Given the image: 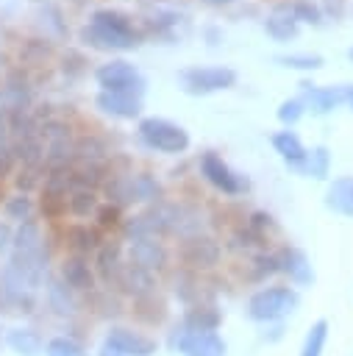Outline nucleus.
I'll list each match as a JSON object with an SVG mask.
<instances>
[{
    "label": "nucleus",
    "instance_id": "obj_1",
    "mask_svg": "<svg viewBox=\"0 0 353 356\" xmlns=\"http://www.w3.org/2000/svg\"><path fill=\"white\" fill-rule=\"evenodd\" d=\"M300 306V292L289 284H270V286H258L256 292H250L247 303H245V314L253 323L261 325H272L286 320L289 314H295Z\"/></svg>",
    "mask_w": 353,
    "mask_h": 356
},
{
    "label": "nucleus",
    "instance_id": "obj_2",
    "mask_svg": "<svg viewBox=\"0 0 353 356\" xmlns=\"http://www.w3.org/2000/svg\"><path fill=\"white\" fill-rule=\"evenodd\" d=\"M139 142L156 153H167V156H181L189 150L192 139L189 131L167 117H142L136 125Z\"/></svg>",
    "mask_w": 353,
    "mask_h": 356
},
{
    "label": "nucleus",
    "instance_id": "obj_3",
    "mask_svg": "<svg viewBox=\"0 0 353 356\" xmlns=\"http://www.w3.org/2000/svg\"><path fill=\"white\" fill-rule=\"evenodd\" d=\"M167 348L181 356H228V342L220 331H189L181 320L167 331Z\"/></svg>",
    "mask_w": 353,
    "mask_h": 356
},
{
    "label": "nucleus",
    "instance_id": "obj_4",
    "mask_svg": "<svg viewBox=\"0 0 353 356\" xmlns=\"http://www.w3.org/2000/svg\"><path fill=\"white\" fill-rule=\"evenodd\" d=\"M236 83V70L225 64H192L178 72V86L186 95L203 97L220 89H231Z\"/></svg>",
    "mask_w": 353,
    "mask_h": 356
},
{
    "label": "nucleus",
    "instance_id": "obj_5",
    "mask_svg": "<svg viewBox=\"0 0 353 356\" xmlns=\"http://www.w3.org/2000/svg\"><path fill=\"white\" fill-rule=\"evenodd\" d=\"M197 170H200L203 181H206L208 186H214V189H217L220 195H225V197H239V195H245V192L250 189V178L242 175V172H236L217 150L200 153Z\"/></svg>",
    "mask_w": 353,
    "mask_h": 356
},
{
    "label": "nucleus",
    "instance_id": "obj_6",
    "mask_svg": "<svg viewBox=\"0 0 353 356\" xmlns=\"http://www.w3.org/2000/svg\"><path fill=\"white\" fill-rule=\"evenodd\" d=\"M175 256H178V264L189 273H208L220 264L222 259V242L211 234H195V236H186V239H178V248H175Z\"/></svg>",
    "mask_w": 353,
    "mask_h": 356
},
{
    "label": "nucleus",
    "instance_id": "obj_7",
    "mask_svg": "<svg viewBox=\"0 0 353 356\" xmlns=\"http://www.w3.org/2000/svg\"><path fill=\"white\" fill-rule=\"evenodd\" d=\"M95 81L100 92H122V95H136L142 97L147 89L145 75L125 58H111L95 70Z\"/></svg>",
    "mask_w": 353,
    "mask_h": 356
},
{
    "label": "nucleus",
    "instance_id": "obj_8",
    "mask_svg": "<svg viewBox=\"0 0 353 356\" xmlns=\"http://www.w3.org/2000/svg\"><path fill=\"white\" fill-rule=\"evenodd\" d=\"M103 345L114 348L122 356H156L158 353V339L147 334L139 325H125V323H111L106 328Z\"/></svg>",
    "mask_w": 353,
    "mask_h": 356
},
{
    "label": "nucleus",
    "instance_id": "obj_9",
    "mask_svg": "<svg viewBox=\"0 0 353 356\" xmlns=\"http://www.w3.org/2000/svg\"><path fill=\"white\" fill-rule=\"evenodd\" d=\"M125 253H128V261L131 264H139V267L150 270L153 275H158V273H164L170 267V248L158 236L133 239V242H128Z\"/></svg>",
    "mask_w": 353,
    "mask_h": 356
},
{
    "label": "nucleus",
    "instance_id": "obj_10",
    "mask_svg": "<svg viewBox=\"0 0 353 356\" xmlns=\"http://www.w3.org/2000/svg\"><path fill=\"white\" fill-rule=\"evenodd\" d=\"M275 259H278V267L281 273L289 278V284L297 289V286H311L314 284V267H311V259L306 256V250H300L297 245H281L275 250Z\"/></svg>",
    "mask_w": 353,
    "mask_h": 356
},
{
    "label": "nucleus",
    "instance_id": "obj_11",
    "mask_svg": "<svg viewBox=\"0 0 353 356\" xmlns=\"http://www.w3.org/2000/svg\"><path fill=\"white\" fill-rule=\"evenodd\" d=\"M58 278L75 292V295H92L100 284H97V275H95V267L89 264V259L83 256H64L61 264H58Z\"/></svg>",
    "mask_w": 353,
    "mask_h": 356
},
{
    "label": "nucleus",
    "instance_id": "obj_12",
    "mask_svg": "<svg viewBox=\"0 0 353 356\" xmlns=\"http://www.w3.org/2000/svg\"><path fill=\"white\" fill-rule=\"evenodd\" d=\"M114 292H120V295L136 300V298H145V295L158 292V278H156L150 270H145V267H139V264H131V261L125 259V264H122V270H120V275H117Z\"/></svg>",
    "mask_w": 353,
    "mask_h": 356
},
{
    "label": "nucleus",
    "instance_id": "obj_13",
    "mask_svg": "<svg viewBox=\"0 0 353 356\" xmlns=\"http://www.w3.org/2000/svg\"><path fill=\"white\" fill-rule=\"evenodd\" d=\"M125 264V248L120 239H111V242H103L95 256H92V267H95V275H97V284L114 289L117 284V275Z\"/></svg>",
    "mask_w": 353,
    "mask_h": 356
},
{
    "label": "nucleus",
    "instance_id": "obj_14",
    "mask_svg": "<svg viewBox=\"0 0 353 356\" xmlns=\"http://www.w3.org/2000/svg\"><path fill=\"white\" fill-rule=\"evenodd\" d=\"M300 89H303V103H306V111L311 114H328L331 108H336L339 103L347 100V83H336V86H317L311 81H300Z\"/></svg>",
    "mask_w": 353,
    "mask_h": 356
},
{
    "label": "nucleus",
    "instance_id": "obj_15",
    "mask_svg": "<svg viewBox=\"0 0 353 356\" xmlns=\"http://www.w3.org/2000/svg\"><path fill=\"white\" fill-rule=\"evenodd\" d=\"M81 42L89 44V47H95V50L114 53V50H133V47H139L142 44V36H122V33L106 31V28H100L95 22H86L81 28Z\"/></svg>",
    "mask_w": 353,
    "mask_h": 356
},
{
    "label": "nucleus",
    "instance_id": "obj_16",
    "mask_svg": "<svg viewBox=\"0 0 353 356\" xmlns=\"http://www.w3.org/2000/svg\"><path fill=\"white\" fill-rule=\"evenodd\" d=\"M222 317H225L222 309H220L214 300L203 298V300H197V303H192V306L183 309L181 323H183L189 331H220Z\"/></svg>",
    "mask_w": 353,
    "mask_h": 356
},
{
    "label": "nucleus",
    "instance_id": "obj_17",
    "mask_svg": "<svg viewBox=\"0 0 353 356\" xmlns=\"http://www.w3.org/2000/svg\"><path fill=\"white\" fill-rule=\"evenodd\" d=\"M95 106L114 120H136L142 114V97L122 92H97Z\"/></svg>",
    "mask_w": 353,
    "mask_h": 356
},
{
    "label": "nucleus",
    "instance_id": "obj_18",
    "mask_svg": "<svg viewBox=\"0 0 353 356\" xmlns=\"http://www.w3.org/2000/svg\"><path fill=\"white\" fill-rule=\"evenodd\" d=\"M11 253L17 256H28V259H36V256H47V248H44V236H42V225L39 220H25L14 228V245H11Z\"/></svg>",
    "mask_w": 353,
    "mask_h": 356
},
{
    "label": "nucleus",
    "instance_id": "obj_19",
    "mask_svg": "<svg viewBox=\"0 0 353 356\" xmlns=\"http://www.w3.org/2000/svg\"><path fill=\"white\" fill-rule=\"evenodd\" d=\"M270 145H272V150L286 161V167H289V170H297V172H300V167H303V161H306L309 147L303 145V139H300L292 128L275 131V134L270 136Z\"/></svg>",
    "mask_w": 353,
    "mask_h": 356
},
{
    "label": "nucleus",
    "instance_id": "obj_20",
    "mask_svg": "<svg viewBox=\"0 0 353 356\" xmlns=\"http://www.w3.org/2000/svg\"><path fill=\"white\" fill-rule=\"evenodd\" d=\"M131 317L139 323V328H158L167 323V300L158 292L136 298L131 300Z\"/></svg>",
    "mask_w": 353,
    "mask_h": 356
},
{
    "label": "nucleus",
    "instance_id": "obj_21",
    "mask_svg": "<svg viewBox=\"0 0 353 356\" xmlns=\"http://www.w3.org/2000/svg\"><path fill=\"white\" fill-rule=\"evenodd\" d=\"M195 234H206V217L192 203H172V228L170 236L186 239Z\"/></svg>",
    "mask_w": 353,
    "mask_h": 356
},
{
    "label": "nucleus",
    "instance_id": "obj_22",
    "mask_svg": "<svg viewBox=\"0 0 353 356\" xmlns=\"http://www.w3.org/2000/svg\"><path fill=\"white\" fill-rule=\"evenodd\" d=\"M64 239H67L69 253H72V256H83V259L95 256V250L106 242V239L100 236V231L92 228V225H86V222H75V225H69V228L64 231Z\"/></svg>",
    "mask_w": 353,
    "mask_h": 356
},
{
    "label": "nucleus",
    "instance_id": "obj_23",
    "mask_svg": "<svg viewBox=\"0 0 353 356\" xmlns=\"http://www.w3.org/2000/svg\"><path fill=\"white\" fill-rule=\"evenodd\" d=\"M297 25H300V22L295 19L289 3H278V6L267 14V19H264V31H267V36H272L275 42H289V39H295L297 31H300Z\"/></svg>",
    "mask_w": 353,
    "mask_h": 356
},
{
    "label": "nucleus",
    "instance_id": "obj_24",
    "mask_svg": "<svg viewBox=\"0 0 353 356\" xmlns=\"http://www.w3.org/2000/svg\"><path fill=\"white\" fill-rule=\"evenodd\" d=\"M44 295H47V306L56 317H75L78 314V295L61 278H50L44 286Z\"/></svg>",
    "mask_w": 353,
    "mask_h": 356
},
{
    "label": "nucleus",
    "instance_id": "obj_25",
    "mask_svg": "<svg viewBox=\"0 0 353 356\" xmlns=\"http://www.w3.org/2000/svg\"><path fill=\"white\" fill-rule=\"evenodd\" d=\"M131 172H133V170H131ZM131 172H108V175H106V181H103V186H100L106 203H111V206H117V209H128V206L136 203V200H133V186H131Z\"/></svg>",
    "mask_w": 353,
    "mask_h": 356
},
{
    "label": "nucleus",
    "instance_id": "obj_26",
    "mask_svg": "<svg viewBox=\"0 0 353 356\" xmlns=\"http://www.w3.org/2000/svg\"><path fill=\"white\" fill-rule=\"evenodd\" d=\"M6 345L17 353V356H39L44 353V339L36 328L31 325H17L6 331Z\"/></svg>",
    "mask_w": 353,
    "mask_h": 356
},
{
    "label": "nucleus",
    "instance_id": "obj_27",
    "mask_svg": "<svg viewBox=\"0 0 353 356\" xmlns=\"http://www.w3.org/2000/svg\"><path fill=\"white\" fill-rule=\"evenodd\" d=\"M325 206L336 214L353 217V175H339L328 184L325 192Z\"/></svg>",
    "mask_w": 353,
    "mask_h": 356
},
{
    "label": "nucleus",
    "instance_id": "obj_28",
    "mask_svg": "<svg viewBox=\"0 0 353 356\" xmlns=\"http://www.w3.org/2000/svg\"><path fill=\"white\" fill-rule=\"evenodd\" d=\"M131 186H133V200L136 203H145V206H156L164 200V186L161 181L147 172V170H139V172H131Z\"/></svg>",
    "mask_w": 353,
    "mask_h": 356
},
{
    "label": "nucleus",
    "instance_id": "obj_29",
    "mask_svg": "<svg viewBox=\"0 0 353 356\" xmlns=\"http://www.w3.org/2000/svg\"><path fill=\"white\" fill-rule=\"evenodd\" d=\"M247 273H245V281L250 284H267V278L278 275L281 267H278V259H275V250H256L247 256Z\"/></svg>",
    "mask_w": 353,
    "mask_h": 356
},
{
    "label": "nucleus",
    "instance_id": "obj_30",
    "mask_svg": "<svg viewBox=\"0 0 353 356\" xmlns=\"http://www.w3.org/2000/svg\"><path fill=\"white\" fill-rule=\"evenodd\" d=\"M89 22H95V25H100V28H106V31L122 33V36H142V33L133 28V19H131L125 11H120V8H97Z\"/></svg>",
    "mask_w": 353,
    "mask_h": 356
},
{
    "label": "nucleus",
    "instance_id": "obj_31",
    "mask_svg": "<svg viewBox=\"0 0 353 356\" xmlns=\"http://www.w3.org/2000/svg\"><path fill=\"white\" fill-rule=\"evenodd\" d=\"M172 284H175L172 292L183 306H192V303L203 300V286H200V275L197 273H189V270L178 267L175 275H172Z\"/></svg>",
    "mask_w": 353,
    "mask_h": 356
},
{
    "label": "nucleus",
    "instance_id": "obj_32",
    "mask_svg": "<svg viewBox=\"0 0 353 356\" xmlns=\"http://www.w3.org/2000/svg\"><path fill=\"white\" fill-rule=\"evenodd\" d=\"M328 334H331L328 320L325 317L314 320L306 328V337H303V345H300V353L297 356H322L325 353V345H328Z\"/></svg>",
    "mask_w": 353,
    "mask_h": 356
},
{
    "label": "nucleus",
    "instance_id": "obj_33",
    "mask_svg": "<svg viewBox=\"0 0 353 356\" xmlns=\"http://www.w3.org/2000/svg\"><path fill=\"white\" fill-rule=\"evenodd\" d=\"M97 206H100V197H97L95 189H72V192L67 195V211H69L72 217H78V220L95 217Z\"/></svg>",
    "mask_w": 353,
    "mask_h": 356
},
{
    "label": "nucleus",
    "instance_id": "obj_34",
    "mask_svg": "<svg viewBox=\"0 0 353 356\" xmlns=\"http://www.w3.org/2000/svg\"><path fill=\"white\" fill-rule=\"evenodd\" d=\"M303 175H311L317 181H325L328 172H331V150L325 145H314L309 153H306V161L300 167Z\"/></svg>",
    "mask_w": 353,
    "mask_h": 356
},
{
    "label": "nucleus",
    "instance_id": "obj_35",
    "mask_svg": "<svg viewBox=\"0 0 353 356\" xmlns=\"http://www.w3.org/2000/svg\"><path fill=\"white\" fill-rule=\"evenodd\" d=\"M44 356H89L86 348L69 337V334H56L44 342Z\"/></svg>",
    "mask_w": 353,
    "mask_h": 356
},
{
    "label": "nucleus",
    "instance_id": "obj_36",
    "mask_svg": "<svg viewBox=\"0 0 353 356\" xmlns=\"http://www.w3.org/2000/svg\"><path fill=\"white\" fill-rule=\"evenodd\" d=\"M33 209H36L33 197H31V195H22V192H17V195H11V197L3 200V211H6V217L14 220V222L31 220V217H33Z\"/></svg>",
    "mask_w": 353,
    "mask_h": 356
},
{
    "label": "nucleus",
    "instance_id": "obj_37",
    "mask_svg": "<svg viewBox=\"0 0 353 356\" xmlns=\"http://www.w3.org/2000/svg\"><path fill=\"white\" fill-rule=\"evenodd\" d=\"M275 61L289 70H320L325 64L320 53H281L275 56Z\"/></svg>",
    "mask_w": 353,
    "mask_h": 356
},
{
    "label": "nucleus",
    "instance_id": "obj_38",
    "mask_svg": "<svg viewBox=\"0 0 353 356\" xmlns=\"http://www.w3.org/2000/svg\"><path fill=\"white\" fill-rule=\"evenodd\" d=\"M122 209L111 206V203H100L97 211H95V222H97V231H120L122 228Z\"/></svg>",
    "mask_w": 353,
    "mask_h": 356
},
{
    "label": "nucleus",
    "instance_id": "obj_39",
    "mask_svg": "<svg viewBox=\"0 0 353 356\" xmlns=\"http://www.w3.org/2000/svg\"><path fill=\"white\" fill-rule=\"evenodd\" d=\"M245 225L253 231V234H258V236H270V234H275L278 231V222H275V217L270 214V211H264V209H256V211H250L247 214V220H245Z\"/></svg>",
    "mask_w": 353,
    "mask_h": 356
},
{
    "label": "nucleus",
    "instance_id": "obj_40",
    "mask_svg": "<svg viewBox=\"0 0 353 356\" xmlns=\"http://www.w3.org/2000/svg\"><path fill=\"white\" fill-rule=\"evenodd\" d=\"M289 6H292V14H295L297 22H311V25H320L322 22V8L317 3H311V0H295Z\"/></svg>",
    "mask_w": 353,
    "mask_h": 356
},
{
    "label": "nucleus",
    "instance_id": "obj_41",
    "mask_svg": "<svg viewBox=\"0 0 353 356\" xmlns=\"http://www.w3.org/2000/svg\"><path fill=\"white\" fill-rule=\"evenodd\" d=\"M303 114H306V103H303L300 97H289V100H284V103L278 106V120H281L286 128H292Z\"/></svg>",
    "mask_w": 353,
    "mask_h": 356
},
{
    "label": "nucleus",
    "instance_id": "obj_42",
    "mask_svg": "<svg viewBox=\"0 0 353 356\" xmlns=\"http://www.w3.org/2000/svg\"><path fill=\"white\" fill-rule=\"evenodd\" d=\"M39 209H42V217L44 220H61V217L69 214L67 211V197H56V195H42Z\"/></svg>",
    "mask_w": 353,
    "mask_h": 356
},
{
    "label": "nucleus",
    "instance_id": "obj_43",
    "mask_svg": "<svg viewBox=\"0 0 353 356\" xmlns=\"http://www.w3.org/2000/svg\"><path fill=\"white\" fill-rule=\"evenodd\" d=\"M47 56H50V44H47V42H42V39H28V42H25V47L19 50V58H22V61H31V64L44 61Z\"/></svg>",
    "mask_w": 353,
    "mask_h": 356
},
{
    "label": "nucleus",
    "instance_id": "obj_44",
    "mask_svg": "<svg viewBox=\"0 0 353 356\" xmlns=\"http://www.w3.org/2000/svg\"><path fill=\"white\" fill-rule=\"evenodd\" d=\"M39 181H42V178H39V170H31V167H22L19 175L14 178L17 192H22V195H31V189H33Z\"/></svg>",
    "mask_w": 353,
    "mask_h": 356
},
{
    "label": "nucleus",
    "instance_id": "obj_45",
    "mask_svg": "<svg viewBox=\"0 0 353 356\" xmlns=\"http://www.w3.org/2000/svg\"><path fill=\"white\" fill-rule=\"evenodd\" d=\"M61 70H64V75H81V72L86 70V58H83L81 53H75V50H67Z\"/></svg>",
    "mask_w": 353,
    "mask_h": 356
},
{
    "label": "nucleus",
    "instance_id": "obj_46",
    "mask_svg": "<svg viewBox=\"0 0 353 356\" xmlns=\"http://www.w3.org/2000/svg\"><path fill=\"white\" fill-rule=\"evenodd\" d=\"M14 245V228L8 222H0V253H8Z\"/></svg>",
    "mask_w": 353,
    "mask_h": 356
},
{
    "label": "nucleus",
    "instance_id": "obj_47",
    "mask_svg": "<svg viewBox=\"0 0 353 356\" xmlns=\"http://www.w3.org/2000/svg\"><path fill=\"white\" fill-rule=\"evenodd\" d=\"M325 11L334 17H342V0H325Z\"/></svg>",
    "mask_w": 353,
    "mask_h": 356
},
{
    "label": "nucleus",
    "instance_id": "obj_48",
    "mask_svg": "<svg viewBox=\"0 0 353 356\" xmlns=\"http://www.w3.org/2000/svg\"><path fill=\"white\" fill-rule=\"evenodd\" d=\"M200 3H206V6H211V8H222V6H231V3H236V0H200Z\"/></svg>",
    "mask_w": 353,
    "mask_h": 356
},
{
    "label": "nucleus",
    "instance_id": "obj_49",
    "mask_svg": "<svg viewBox=\"0 0 353 356\" xmlns=\"http://www.w3.org/2000/svg\"><path fill=\"white\" fill-rule=\"evenodd\" d=\"M97 356H122V353H117V350H114V348H108V345H103V348H100V353H97Z\"/></svg>",
    "mask_w": 353,
    "mask_h": 356
},
{
    "label": "nucleus",
    "instance_id": "obj_50",
    "mask_svg": "<svg viewBox=\"0 0 353 356\" xmlns=\"http://www.w3.org/2000/svg\"><path fill=\"white\" fill-rule=\"evenodd\" d=\"M350 108H353V83H347V100H345Z\"/></svg>",
    "mask_w": 353,
    "mask_h": 356
},
{
    "label": "nucleus",
    "instance_id": "obj_51",
    "mask_svg": "<svg viewBox=\"0 0 353 356\" xmlns=\"http://www.w3.org/2000/svg\"><path fill=\"white\" fill-rule=\"evenodd\" d=\"M3 197H6V192H3V184H0V200H3Z\"/></svg>",
    "mask_w": 353,
    "mask_h": 356
},
{
    "label": "nucleus",
    "instance_id": "obj_52",
    "mask_svg": "<svg viewBox=\"0 0 353 356\" xmlns=\"http://www.w3.org/2000/svg\"><path fill=\"white\" fill-rule=\"evenodd\" d=\"M347 58H350V61H353V47H350V50H347Z\"/></svg>",
    "mask_w": 353,
    "mask_h": 356
}]
</instances>
